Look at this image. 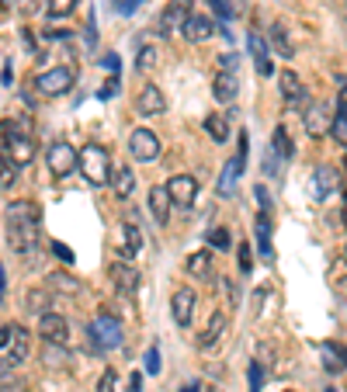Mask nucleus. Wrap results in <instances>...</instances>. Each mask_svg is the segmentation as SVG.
Masks as SVG:
<instances>
[{
	"label": "nucleus",
	"instance_id": "8fccbe9b",
	"mask_svg": "<svg viewBox=\"0 0 347 392\" xmlns=\"http://www.w3.org/2000/svg\"><path fill=\"white\" fill-rule=\"evenodd\" d=\"M115 382H119V378H115V371H104V378H101V392H115Z\"/></svg>",
	"mask_w": 347,
	"mask_h": 392
},
{
	"label": "nucleus",
	"instance_id": "2f4dec72",
	"mask_svg": "<svg viewBox=\"0 0 347 392\" xmlns=\"http://www.w3.org/2000/svg\"><path fill=\"white\" fill-rule=\"evenodd\" d=\"M42 361L49 365V368H63L70 358H67V344H49L45 351H42Z\"/></svg>",
	"mask_w": 347,
	"mask_h": 392
},
{
	"label": "nucleus",
	"instance_id": "7c9ffc66",
	"mask_svg": "<svg viewBox=\"0 0 347 392\" xmlns=\"http://www.w3.org/2000/svg\"><path fill=\"white\" fill-rule=\"evenodd\" d=\"M257 243H261V257H264V260H271V257H274V250H271V222H267V215H261V219H257Z\"/></svg>",
	"mask_w": 347,
	"mask_h": 392
},
{
	"label": "nucleus",
	"instance_id": "5fc2aeb1",
	"mask_svg": "<svg viewBox=\"0 0 347 392\" xmlns=\"http://www.w3.org/2000/svg\"><path fill=\"white\" fill-rule=\"evenodd\" d=\"M8 344H11V323L0 326V347H8Z\"/></svg>",
	"mask_w": 347,
	"mask_h": 392
},
{
	"label": "nucleus",
	"instance_id": "a211bd4d",
	"mask_svg": "<svg viewBox=\"0 0 347 392\" xmlns=\"http://www.w3.org/2000/svg\"><path fill=\"white\" fill-rule=\"evenodd\" d=\"M320 358H323V368L326 371H347V347L337 344V341H323L320 344Z\"/></svg>",
	"mask_w": 347,
	"mask_h": 392
},
{
	"label": "nucleus",
	"instance_id": "4be33fe9",
	"mask_svg": "<svg viewBox=\"0 0 347 392\" xmlns=\"http://www.w3.org/2000/svg\"><path fill=\"white\" fill-rule=\"evenodd\" d=\"M226 326H229V316L219 309V313H212V319H208V326L202 330V337H198V347L205 351V347H212V344H219V337L226 333Z\"/></svg>",
	"mask_w": 347,
	"mask_h": 392
},
{
	"label": "nucleus",
	"instance_id": "9b49d317",
	"mask_svg": "<svg viewBox=\"0 0 347 392\" xmlns=\"http://www.w3.org/2000/svg\"><path fill=\"white\" fill-rule=\"evenodd\" d=\"M170 313H174V323L178 326H191L195 319V292L191 289H178L170 299Z\"/></svg>",
	"mask_w": 347,
	"mask_h": 392
},
{
	"label": "nucleus",
	"instance_id": "6e6552de",
	"mask_svg": "<svg viewBox=\"0 0 347 392\" xmlns=\"http://www.w3.org/2000/svg\"><path fill=\"white\" fill-rule=\"evenodd\" d=\"M129 153L139 160V163H149L160 156V136L153 129H136L132 139H129Z\"/></svg>",
	"mask_w": 347,
	"mask_h": 392
},
{
	"label": "nucleus",
	"instance_id": "7ed1b4c3",
	"mask_svg": "<svg viewBox=\"0 0 347 392\" xmlns=\"http://www.w3.org/2000/svg\"><path fill=\"white\" fill-rule=\"evenodd\" d=\"M195 0H167V8L156 18V35H174L178 28H184V21L191 18Z\"/></svg>",
	"mask_w": 347,
	"mask_h": 392
},
{
	"label": "nucleus",
	"instance_id": "680f3d73",
	"mask_svg": "<svg viewBox=\"0 0 347 392\" xmlns=\"http://www.w3.org/2000/svg\"><path fill=\"white\" fill-rule=\"evenodd\" d=\"M11 8V0H0V11H8Z\"/></svg>",
	"mask_w": 347,
	"mask_h": 392
},
{
	"label": "nucleus",
	"instance_id": "b1692460",
	"mask_svg": "<svg viewBox=\"0 0 347 392\" xmlns=\"http://www.w3.org/2000/svg\"><path fill=\"white\" fill-rule=\"evenodd\" d=\"M170 208H174V201H170L167 188H149V212H153V219L160 222V226L170 219Z\"/></svg>",
	"mask_w": 347,
	"mask_h": 392
},
{
	"label": "nucleus",
	"instance_id": "37998d69",
	"mask_svg": "<svg viewBox=\"0 0 347 392\" xmlns=\"http://www.w3.org/2000/svg\"><path fill=\"white\" fill-rule=\"evenodd\" d=\"M219 66L229 70V73H237V70H240V56H237V52H222V56H219Z\"/></svg>",
	"mask_w": 347,
	"mask_h": 392
},
{
	"label": "nucleus",
	"instance_id": "ea45409f",
	"mask_svg": "<svg viewBox=\"0 0 347 392\" xmlns=\"http://www.w3.org/2000/svg\"><path fill=\"white\" fill-rule=\"evenodd\" d=\"M52 285H56V289H63V292H77V289H80V285L73 282V278H70V274H63V271H56V274H52Z\"/></svg>",
	"mask_w": 347,
	"mask_h": 392
},
{
	"label": "nucleus",
	"instance_id": "4468645a",
	"mask_svg": "<svg viewBox=\"0 0 347 392\" xmlns=\"http://www.w3.org/2000/svg\"><path fill=\"white\" fill-rule=\"evenodd\" d=\"M302 125H306L309 136L320 139V136L330 129V104H323V101H320V104H309V108L302 111Z\"/></svg>",
	"mask_w": 347,
	"mask_h": 392
},
{
	"label": "nucleus",
	"instance_id": "cd10ccee",
	"mask_svg": "<svg viewBox=\"0 0 347 392\" xmlns=\"http://www.w3.org/2000/svg\"><path fill=\"white\" fill-rule=\"evenodd\" d=\"M188 274L208 282V278H212V254H208V250H195V254L188 257Z\"/></svg>",
	"mask_w": 347,
	"mask_h": 392
},
{
	"label": "nucleus",
	"instance_id": "bf43d9fd",
	"mask_svg": "<svg viewBox=\"0 0 347 392\" xmlns=\"http://www.w3.org/2000/svg\"><path fill=\"white\" fill-rule=\"evenodd\" d=\"M18 8H21L25 14H32V11H35V0H18Z\"/></svg>",
	"mask_w": 347,
	"mask_h": 392
},
{
	"label": "nucleus",
	"instance_id": "a878e982",
	"mask_svg": "<svg viewBox=\"0 0 347 392\" xmlns=\"http://www.w3.org/2000/svg\"><path fill=\"white\" fill-rule=\"evenodd\" d=\"M139 247H143V236L136 230V222H125V226H122V250H119V257L122 260H132L139 254Z\"/></svg>",
	"mask_w": 347,
	"mask_h": 392
},
{
	"label": "nucleus",
	"instance_id": "3c124183",
	"mask_svg": "<svg viewBox=\"0 0 347 392\" xmlns=\"http://www.w3.org/2000/svg\"><path fill=\"white\" fill-rule=\"evenodd\" d=\"M264 171H267L271 177H278V160H274V153H267V156H264Z\"/></svg>",
	"mask_w": 347,
	"mask_h": 392
},
{
	"label": "nucleus",
	"instance_id": "864d4df0",
	"mask_svg": "<svg viewBox=\"0 0 347 392\" xmlns=\"http://www.w3.org/2000/svg\"><path fill=\"white\" fill-rule=\"evenodd\" d=\"M136 4H139V0H119V11H122V14H132Z\"/></svg>",
	"mask_w": 347,
	"mask_h": 392
},
{
	"label": "nucleus",
	"instance_id": "4d7b16f0",
	"mask_svg": "<svg viewBox=\"0 0 347 392\" xmlns=\"http://www.w3.org/2000/svg\"><path fill=\"white\" fill-rule=\"evenodd\" d=\"M129 392H143V378L139 375H129Z\"/></svg>",
	"mask_w": 347,
	"mask_h": 392
},
{
	"label": "nucleus",
	"instance_id": "6e6d98bb",
	"mask_svg": "<svg viewBox=\"0 0 347 392\" xmlns=\"http://www.w3.org/2000/svg\"><path fill=\"white\" fill-rule=\"evenodd\" d=\"M4 292H8V271L0 264V302H4Z\"/></svg>",
	"mask_w": 347,
	"mask_h": 392
},
{
	"label": "nucleus",
	"instance_id": "393cba45",
	"mask_svg": "<svg viewBox=\"0 0 347 392\" xmlns=\"http://www.w3.org/2000/svg\"><path fill=\"white\" fill-rule=\"evenodd\" d=\"M205 132H208V139L212 143H229V119L222 115V111H212V115L205 119Z\"/></svg>",
	"mask_w": 347,
	"mask_h": 392
},
{
	"label": "nucleus",
	"instance_id": "c756f323",
	"mask_svg": "<svg viewBox=\"0 0 347 392\" xmlns=\"http://www.w3.org/2000/svg\"><path fill=\"white\" fill-rule=\"evenodd\" d=\"M49 302H52V295H49L45 289H38V285L25 292V306H28L32 313H38V316H42V313H49Z\"/></svg>",
	"mask_w": 347,
	"mask_h": 392
},
{
	"label": "nucleus",
	"instance_id": "603ef678",
	"mask_svg": "<svg viewBox=\"0 0 347 392\" xmlns=\"http://www.w3.org/2000/svg\"><path fill=\"white\" fill-rule=\"evenodd\" d=\"M21 38H25V49H28L32 56H38V49H35V38H32V32H28V28L21 32Z\"/></svg>",
	"mask_w": 347,
	"mask_h": 392
},
{
	"label": "nucleus",
	"instance_id": "9d476101",
	"mask_svg": "<svg viewBox=\"0 0 347 392\" xmlns=\"http://www.w3.org/2000/svg\"><path fill=\"white\" fill-rule=\"evenodd\" d=\"M28 361V330L21 323H11V344H8V358H4V371L8 368H21Z\"/></svg>",
	"mask_w": 347,
	"mask_h": 392
},
{
	"label": "nucleus",
	"instance_id": "c03bdc74",
	"mask_svg": "<svg viewBox=\"0 0 347 392\" xmlns=\"http://www.w3.org/2000/svg\"><path fill=\"white\" fill-rule=\"evenodd\" d=\"M250 52H254V60H264L267 56V45H264V38L257 32H250Z\"/></svg>",
	"mask_w": 347,
	"mask_h": 392
},
{
	"label": "nucleus",
	"instance_id": "49530a36",
	"mask_svg": "<svg viewBox=\"0 0 347 392\" xmlns=\"http://www.w3.org/2000/svg\"><path fill=\"white\" fill-rule=\"evenodd\" d=\"M237 254H240V271H243V274H250V267H254V264H250V247L243 243Z\"/></svg>",
	"mask_w": 347,
	"mask_h": 392
},
{
	"label": "nucleus",
	"instance_id": "aec40b11",
	"mask_svg": "<svg viewBox=\"0 0 347 392\" xmlns=\"http://www.w3.org/2000/svg\"><path fill=\"white\" fill-rule=\"evenodd\" d=\"M240 174H243V163L233 156V160H226V167H222V174H219V198H233V191H237V181H240Z\"/></svg>",
	"mask_w": 347,
	"mask_h": 392
},
{
	"label": "nucleus",
	"instance_id": "79ce46f5",
	"mask_svg": "<svg viewBox=\"0 0 347 392\" xmlns=\"http://www.w3.org/2000/svg\"><path fill=\"white\" fill-rule=\"evenodd\" d=\"M143 365H146V371H149V375H160V368H163V365H160V351H156V347H149V351H146V358H143Z\"/></svg>",
	"mask_w": 347,
	"mask_h": 392
},
{
	"label": "nucleus",
	"instance_id": "052dcab7",
	"mask_svg": "<svg viewBox=\"0 0 347 392\" xmlns=\"http://www.w3.org/2000/svg\"><path fill=\"white\" fill-rule=\"evenodd\" d=\"M340 108H347V80H344V87H340Z\"/></svg>",
	"mask_w": 347,
	"mask_h": 392
},
{
	"label": "nucleus",
	"instance_id": "20e7f679",
	"mask_svg": "<svg viewBox=\"0 0 347 392\" xmlns=\"http://www.w3.org/2000/svg\"><path fill=\"white\" fill-rule=\"evenodd\" d=\"M73 80H77V73L70 66H56V70H45L42 77H35V87L42 97H60L73 87Z\"/></svg>",
	"mask_w": 347,
	"mask_h": 392
},
{
	"label": "nucleus",
	"instance_id": "69168bd1",
	"mask_svg": "<svg viewBox=\"0 0 347 392\" xmlns=\"http://www.w3.org/2000/svg\"><path fill=\"white\" fill-rule=\"evenodd\" d=\"M344 264H347V250H344Z\"/></svg>",
	"mask_w": 347,
	"mask_h": 392
},
{
	"label": "nucleus",
	"instance_id": "1a4fd4ad",
	"mask_svg": "<svg viewBox=\"0 0 347 392\" xmlns=\"http://www.w3.org/2000/svg\"><path fill=\"white\" fill-rule=\"evenodd\" d=\"M167 195L174 205H181V208H191L195 205V195H198V181L191 174H174L167 181Z\"/></svg>",
	"mask_w": 347,
	"mask_h": 392
},
{
	"label": "nucleus",
	"instance_id": "e2e57ef3",
	"mask_svg": "<svg viewBox=\"0 0 347 392\" xmlns=\"http://www.w3.org/2000/svg\"><path fill=\"white\" fill-rule=\"evenodd\" d=\"M323 392H340V389H337V385H326V389H323Z\"/></svg>",
	"mask_w": 347,
	"mask_h": 392
},
{
	"label": "nucleus",
	"instance_id": "f3484780",
	"mask_svg": "<svg viewBox=\"0 0 347 392\" xmlns=\"http://www.w3.org/2000/svg\"><path fill=\"white\" fill-rule=\"evenodd\" d=\"M181 32H184L188 42H208V38L215 35V21H212L208 14H191Z\"/></svg>",
	"mask_w": 347,
	"mask_h": 392
},
{
	"label": "nucleus",
	"instance_id": "0e129e2a",
	"mask_svg": "<svg viewBox=\"0 0 347 392\" xmlns=\"http://www.w3.org/2000/svg\"><path fill=\"white\" fill-rule=\"evenodd\" d=\"M208 392H219V389H215V385H208Z\"/></svg>",
	"mask_w": 347,
	"mask_h": 392
},
{
	"label": "nucleus",
	"instance_id": "58836bf2",
	"mask_svg": "<svg viewBox=\"0 0 347 392\" xmlns=\"http://www.w3.org/2000/svg\"><path fill=\"white\" fill-rule=\"evenodd\" d=\"M247 382H250V392H261L264 389V368H261V361H250Z\"/></svg>",
	"mask_w": 347,
	"mask_h": 392
},
{
	"label": "nucleus",
	"instance_id": "5701e85b",
	"mask_svg": "<svg viewBox=\"0 0 347 392\" xmlns=\"http://www.w3.org/2000/svg\"><path fill=\"white\" fill-rule=\"evenodd\" d=\"M111 184H115V195L119 198H129L132 191H136V174H132V167H111V177H108Z\"/></svg>",
	"mask_w": 347,
	"mask_h": 392
},
{
	"label": "nucleus",
	"instance_id": "c9c22d12",
	"mask_svg": "<svg viewBox=\"0 0 347 392\" xmlns=\"http://www.w3.org/2000/svg\"><path fill=\"white\" fill-rule=\"evenodd\" d=\"M45 11H49L52 18H67V14H73V11H77V0H49Z\"/></svg>",
	"mask_w": 347,
	"mask_h": 392
},
{
	"label": "nucleus",
	"instance_id": "39448f33",
	"mask_svg": "<svg viewBox=\"0 0 347 392\" xmlns=\"http://www.w3.org/2000/svg\"><path fill=\"white\" fill-rule=\"evenodd\" d=\"M77 167H80V153L70 143H52L49 146V171L56 177H70Z\"/></svg>",
	"mask_w": 347,
	"mask_h": 392
},
{
	"label": "nucleus",
	"instance_id": "338daca9",
	"mask_svg": "<svg viewBox=\"0 0 347 392\" xmlns=\"http://www.w3.org/2000/svg\"><path fill=\"white\" fill-rule=\"evenodd\" d=\"M344 167H347V156H344Z\"/></svg>",
	"mask_w": 347,
	"mask_h": 392
},
{
	"label": "nucleus",
	"instance_id": "412c9836",
	"mask_svg": "<svg viewBox=\"0 0 347 392\" xmlns=\"http://www.w3.org/2000/svg\"><path fill=\"white\" fill-rule=\"evenodd\" d=\"M4 215H8V222H38L42 219V208L35 205V201H28V198H21V201H11L8 208H4Z\"/></svg>",
	"mask_w": 347,
	"mask_h": 392
},
{
	"label": "nucleus",
	"instance_id": "bb28decb",
	"mask_svg": "<svg viewBox=\"0 0 347 392\" xmlns=\"http://www.w3.org/2000/svg\"><path fill=\"white\" fill-rule=\"evenodd\" d=\"M278 80H281V94H285L288 101H292L296 108H306V90H302V84H299L296 73H281Z\"/></svg>",
	"mask_w": 347,
	"mask_h": 392
},
{
	"label": "nucleus",
	"instance_id": "a18cd8bd",
	"mask_svg": "<svg viewBox=\"0 0 347 392\" xmlns=\"http://www.w3.org/2000/svg\"><path fill=\"white\" fill-rule=\"evenodd\" d=\"M18 132V125H14V119H8V122H0V149L8 146V139Z\"/></svg>",
	"mask_w": 347,
	"mask_h": 392
},
{
	"label": "nucleus",
	"instance_id": "f8f14e48",
	"mask_svg": "<svg viewBox=\"0 0 347 392\" xmlns=\"http://www.w3.org/2000/svg\"><path fill=\"white\" fill-rule=\"evenodd\" d=\"M136 111H139V115H163V111H167L163 90H160L156 84H146V87L139 90V97H136Z\"/></svg>",
	"mask_w": 347,
	"mask_h": 392
},
{
	"label": "nucleus",
	"instance_id": "473e14b6",
	"mask_svg": "<svg viewBox=\"0 0 347 392\" xmlns=\"http://www.w3.org/2000/svg\"><path fill=\"white\" fill-rule=\"evenodd\" d=\"M14 181H18V167L8 156H0V191H11Z\"/></svg>",
	"mask_w": 347,
	"mask_h": 392
},
{
	"label": "nucleus",
	"instance_id": "72a5a7b5",
	"mask_svg": "<svg viewBox=\"0 0 347 392\" xmlns=\"http://www.w3.org/2000/svg\"><path fill=\"white\" fill-rule=\"evenodd\" d=\"M205 240H208V247H215V250H229V247H233V236H229V230H222V226L208 230Z\"/></svg>",
	"mask_w": 347,
	"mask_h": 392
},
{
	"label": "nucleus",
	"instance_id": "e433bc0d",
	"mask_svg": "<svg viewBox=\"0 0 347 392\" xmlns=\"http://www.w3.org/2000/svg\"><path fill=\"white\" fill-rule=\"evenodd\" d=\"M153 66H156V49H153V45H143V49H139V60H136V70H139V73H149Z\"/></svg>",
	"mask_w": 347,
	"mask_h": 392
},
{
	"label": "nucleus",
	"instance_id": "ddd939ff",
	"mask_svg": "<svg viewBox=\"0 0 347 392\" xmlns=\"http://www.w3.org/2000/svg\"><path fill=\"white\" fill-rule=\"evenodd\" d=\"M4 153H8V160H11L14 167H25V163H32V160H35V143H32L25 132H14V136L8 139Z\"/></svg>",
	"mask_w": 347,
	"mask_h": 392
},
{
	"label": "nucleus",
	"instance_id": "423d86ee",
	"mask_svg": "<svg viewBox=\"0 0 347 392\" xmlns=\"http://www.w3.org/2000/svg\"><path fill=\"white\" fill-rule=\"evenodd\" d=\"M38 337L45 344H67L70 341V323L60 313H42L38 316Z\"/></svg>",
	"mask_w": 347,
	"mask_h": 392
},
{
	"label": "nucleus",
	"instance_id": "13d9d810",
	"mask_svg": "<svg viewBox=\"0 0 347 392\" xmlns=\"http://www.w3.org/2000/svg\"><path fill=\"white\" fill-rule=\"evenodd\" d=\"M115 90H119V80H108V87H104V90H101V97H111V94H115Z\"/></svg>",
	"mask_w": 347,
	"mask_h": 392
},
{
	"label": "nucleus",
	"instance_id": "f704fd0d",
	"mask_svg": "<svg viewBox=\"0 0 347 392\" xmlns=\"http://www.w3.org/2000/svg\"><path fill=\"white\" fill-rule=\"evenodd\" d=\"M274 153H278L281 160H292V153H296V149H292V139H288V132H285L281 125L274 129Z\"/></svg>",
	"mask_w": 347,
	"mask_h": 392
},
{
	"label": "nucleus",
	"instance_id": "0eeeda50",
	"mask_svg": "<svg viewBox=\"0 0 347 392\" xmlns=\"http://www.w3.org/2000/svg\"><path fill=\"white\" fill-rule=\"evenodd\" d=\"M8 243L18 254H32L38 247V222H8Z\"/></svg>",
	"mask_w": 347,
	"mask_h": 392
},
{
	"label": "nucleus",
	"instance_id": "2eb2a0df",
	"mask_svg": "<svg viewBox=\"0 0 347 392\" xmlns=\"http://www.w3.org/2000/svg\"><path fill=\"white\" fill-rule=\"evenodd\" d=\"M111 282H115V289H119L122 295H136V289H139V271L132 267V264H111Z\"/></svg>",
	"mask_w": 347,
	"mask_h": 392
},
{
	"label": "nucleus",
	"instance_id": "f257e3e1",
	"mask_svg": "<svg viewBox=\"0 0 347 392\" xmlns=\"http://www.w3.org/2000/svg\"><path fill=\"white\" fill-rule=\"evenodd\" d=\"M80 171H84V177L91 181V184H108V177H111V160H108V149L104 146H97V143H87L84 149H80Z\"/></svg>",
	"mask_w": 347,
	"mask_h": 392
},
{
	"label": "nucleus",
	"instance_id": "a19ab883",
	"mask_svg": "<svg viewBox=\"0 0 347 392\" xmlns=\"http://www.w3.org/2000/svg\"><path fill=\"white\" fill-rule=\"evenodd\" d=\"M333 139L337 143H347V108H340V119L333 122Z\"/></svg>",
	"mask_w": 347,
	"mask_h": 392
},
{
	"label": "nucleus",
	"instance_id": "dca6fc26",
	"mask_svg": "<svg viewBox=\"0 0 347 392\" xmlns=\"http://www.w3.org/2000/svg\"><path fill=\"white\" fill-rule=\"evenodd\" d=\"M309 184H313V198L316 201H326L333 191H337V174H333V167H316L313 171V177H309Z\"/></svg>",
	"mask_w": 347,
	"mask_h": 392
},
{
	"label": "nucleus",
	"instance_id": "09e8293b",
	"mask_svg": "<svg viewBox=\"0 0 347 392\" xmlns=\"http://www.w3.org/2000/svg\"><path fill=\"white\" fill-rule=\"evenodd\" d=\"M52 250H56V257H60V260H70L73 264V250L67 243H52Z\"/></svg>",
	"mask_w": 347,
	"mask_h": 392
},
{
	"label": "nucleus",
	"instance_id": "c85d7f7f",
	"mask_svg": "<svg viewBox=\"0 0 347 392\" xmlns=\"http://www.w3.org/2000/svg\"><path fill=\"white\" fill-rule=\"evenodd\" d=\"M271 45H274V52L281 56V60H292L296 56V45H292V38H288L285 25H271Z\"/></svg>",
	"mask_w": 347,
	"mask_h": 392
},
{
	"label": "nucleus",
	"instance_id": "de8ad7c7",
	"mask_svg": "<svg viewBox=\"0 0 347 392\" xmlns=\"http://www.w3.org/2000/svg\"><path fill=\"white\" fill-rule=\"evenodd\" d=\"M254 195H257V201H261V208L267 212V208H271V195H267V188H264V184H257V188H254Z\"/></svg>",
	"mask_w": 347,
	"mask_h": 392
},
{
	"label": "nucleus",
	"instance_id": "4c0bfd02",
	"mask_svg": "<svg viewBox=\"0 0 347 392\" xmlns=\"http://www.w3.org/2000/svg\"><path fill=\"white\" fill-rule=\"evenodd\" d=\"M208 4H212V11H215L222 21H229V18H233V14L240 11V4H237V0H208Z\"/></svg>",
	"mask_w": 347,
	"mask_h": 392
},
{
	"label": "nucleus",
	"instance_id": "6ab92c4d",
	"mask_svg": "<svg viewBox=\"0 0 347 392\" xmlns=\"http://www.w3.org/2000/svg\"><path fill=\"white\" fill-rule=\"evenodd\" d=\"M212 94H215V101H222V104L237 101V94H240V80H237V73L219 70L215 80H212Z\"/></svg>",
	"mask_w": 347,
	"mask_h": 392
},
{
	"label": "nucleus",
	"instance_id": "f03ea898",
	"mask_svg": "<svg viewBox=\"0 0 347 392\" xmlns=\"http://www.w3.org/2000/svg\"><path fill=\"white\" fill-rule=\"evenodd\" d=\"M91 341L101 351H115V347L122 344V319L111 316V313H97L91 319Z\"/></svg>",
	"mask_w": 347,
	"mask_h": 392
}]
</instances>
